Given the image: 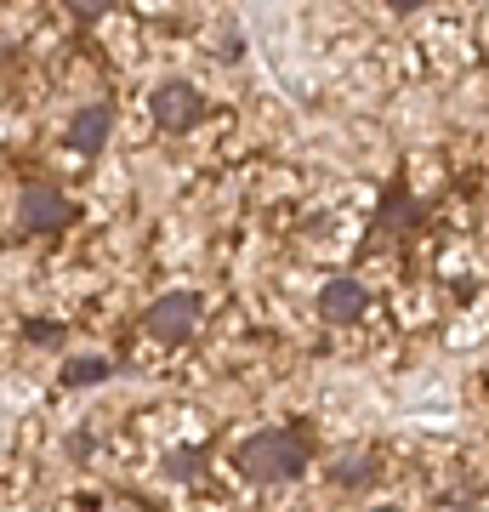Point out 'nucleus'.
I'll return each instance as SVG.
<instances>
[{"instance_id": "12", "label": "nucleus", "mask_w": 489, "mask_h": 512, "mask_svg": "<svg viewBox=\"0 0 489 512\" xmlns=\"http://www.w3.org/2000/svg\"><path fill=\"white\" fill-rule=\"evenodd\" d=\"M23 336L29 342H57V325H23Z\"/></svg>"}, {"instance_id": "8", "label": "nucleus", "mask_w": 489, "mask_h": 512, "mask_svg": "<svg viewBox=\"0 0 489 512\" xmlns=\"http://www.w3.org/2000/svg\"><path fill=\"white\" fill-rule=\"evenodd\" d=\"M109 359H69V365H63V387H91V382H103V376H109Z\"/></svg>"}, {"instance_id": "6", "label": "nucleus", "mask_w": 489, "mask_h": 512, "mask_svg": "<svg viewBox=\"0 0 489 512\" xmlns=\"http://www.w3.org/2000/svg\"><path fill=\"white\" fill-rule=\"evenodd\" d=\"M109 131H114L109 103H86V109L69 114V148H80V154H97V148L109 143Z\"/></svg>"}, {"instance_id": "14", "label": "nucleus", "mask_w": 489, "mask_h": 512, "mask_svg": "<svg viewBox=\"0 0 489 512\" xmlns=\"http://www.w3.org/2000/svg\"><path fill=\"white\" fill-rule=\"evenodd\" d=\"M364 512H399V507H364Z\"/></svg>"}, {"instance_id": "4", "label": "nucleus", "mask_w": 489, "mask_h": 512, "mask_svg": "<svg viewBox=\"0 0 489 512\" xmlns=\"http://www.w3.org/2000/svg\"><path fill=\"white\" fill-rule=\"evenodd\" d=\"M18 222L29 228V234H52V228L74 222V205H69V194H63L57 183H29L18 194Z\"/></svg>"}, {"instance_id": "10", "label": "nucleus", "mask_w": 489, "mask_h": 512, "mask_svg": "<svg viewBox=\"0 0 489 512\" xmlns=\"http://www.w3.org/2000/svg\"><path fill=\"white\" fill-rule=\"evenodd\" d=\"M404 217H410V200L404 194H393V205H381V222L387 228H404Z\"/></svg>"}, {"instance_id": "3", "label": "nucleus", "mask_w": 489, "mask_h": 512, "mask_svg": "<svg viewBox=\"0 0 489 512\" xmlns=\"http://www.w3.org/2000/svg\"><path fill=\"white\" fill-rule=\"evenodd\" d=\"M205 120V92L200 86H188V80H165L160 92H154V126L182 137V131H194Z\"/></svg>"}, {"instance_id": "1", "label": "nucleus", "mask_w": 489, "mask_h": 512, "mask_svg": "<svg viewBox=\"0 0 489 512\" xmlns=\"http://www.w3.org/2000/svg\"><path fill=\"white\" fill-rule=\"evenodd\" d=\"M302 467H308V444L290 427H262V433H251V439L239 444V473L251 478V484H285Z\"/></svg>"}, {"instance_id": "2", "label": "nucleus", "mask_w": 489, "mask_h": 512, "mask_svg": "<svg viewBox=\"0 0 489 512\" xmlns=\"http://www.w3.org/2000/svg\"><path fill=\"white\" fill-rule=\"evenodd\" d=\"M143 325H148L154 342H188L194 325H200V296L194 291H171V296H160V302H148Z\"/></svg>"}, {"instance_id": "9", "label": "nucleus", "mask_w": 489, "mask_h": 512, "mask_svg": "<svg viewBox=\"0 0 489 512\" xmlns=\"http://www.w3.org/2000/svg\"><path fill=\"white\" fill-rule=\"evenodd\" d=\"M63 6H69L80 23H97V18H103V12L114 6V0H63Z\"/></svg>"}, {"instance_id": "11", "label": "nucleus", "mask_w": 489, "mask_h": 512, "mask_svg": "<svg viewBox=\"0 0 489 512\" xmlns=\"http://www.w3.org/2000/svg\"><path fill=\"white\" fill-rule=\"evenodd\" d=\"M200 473V456H171L165 461V478H194Z\"/></svg>"}, {"instance_id": "7", "label": "nucleus", "mask_w": 489, "mask_h": 512, "mask_svg": "<svg viewBox=\"0 0 489 512\" xmlns=\"http://www.w3.org/2000/svg\"><path fill=\"white\" fill-rule=\"evenodd\" d=\"M330 478H336L342 490H364V484L376 478V450H342L336 467H330Z\"/></svg>"}, {"instance_id": "5", "label": "nucleus", "mask_w": 489, "mask_h": 512, "mask_svg": "<svg viewBox=\"0 0 489 512\" xmlns=\"http://www.w3.org/2000/svg\"><path fill=\"white\" fill-rule=\"evenodd\" d=\"M364 308H370V291H364L359 279H325L319 313H325L330 325H353V319H364Z\"/></svg>"}, {"instance_id": "13", "label": "nucleus", "mask_w": 489, "mask_h": 512, "mask_svg": "<svg viewBox=\"0 0 489 512\" xmlns=\"http://www.w3.org/2000/svg\"><path fill=\"white\" fill-rule=\"evenodd\" d=\"M393 12H416V6H427V0H387Z\"/></svg>"}]
</instances>
